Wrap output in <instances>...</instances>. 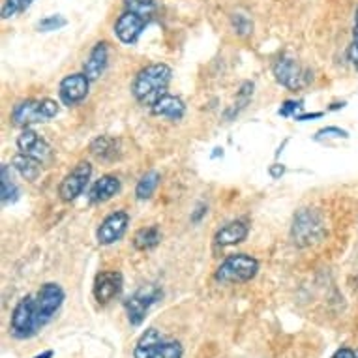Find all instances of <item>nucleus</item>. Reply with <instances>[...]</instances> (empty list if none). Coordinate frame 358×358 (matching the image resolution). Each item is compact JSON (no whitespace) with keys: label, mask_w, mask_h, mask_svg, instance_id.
<instances>
[{"label":"nucleus","mask_w":358,"mask_h":358,"mask_svg":"<svg viewBox=\"0 0 358 358\" xmlns=\"http://www.w3.org/2000/svg\"><path fill=\"white\" fill-rule=\"evenodd\" d=\"M162 241V233L156 225H150V227H143L136 233L134 236V246L141 252H147V250H152L156 248Z\"/></svg>","instance_id":"22"},{"label":"nucleus","mask_w":358,"mask_h":358,"mask_svg":"<svg viewBox=\"0 0 358 358\" xmlns=\"http://www.w3.org/2000/svg\"><path fill=\"white\" fill-rule=\"evenodd\" d=\"M173 71L167 64H150L143 68L134 79L131 92L136 100L143 106L152 107L156 101L165 94V88L169 87Z\"/></svg>","instance_id":"1"},{"label":"nucleus","mask_w":358,"mask_h":358,"mask_svg":"<svg viewBox=\"0 0 358 358\" xmlns=\"http://www.w3.org/2000/svg\"><path fill=\"white\" fill-rule=\"evenodd\" d=\"M90 176H92V165L88 164V162L77 164L76 169L71 171V173H68V175L64 176V180L60 182V199L66 201V203L76 201L77 197L83 194V189L87 188Z\"/></svg>","instance_id":"10"},{"label":"nucleus","mask_w":358,"mask_h":358,"mask_svg":"<svg viewBox=\"0 0 358 358\" xmlns=\"http://www.w3.org/2000/svg\"><path fill=\"white\" fill-rule=\"evenodd\" d=\"M299 111H302V101H285V103H283L282 107H280V115H282V117H293L294 115V118L299 117Z\"/></svg>","instance_id":"30"},{"label":"nucleus","mask_w":358,"mask_h":358,"mask_svg":"<svg viewBox=\"0 0 358 358\" xmlns=\"http://www.w3.org/2000/svg\"><path fill=\"white\" fill-rule=\"evenodd\" d=\"M233 27H235L236 34H241V36L250 34V32H252V23H250V19H248L246 15H241V13L233 17Z\"/></svg>","instance_id":"29"},{"label":"nucleus","mask_w":358,"mask_h":358,"mask_svg":"<svg viewBox=\"0 0 358 358\" xmlns=\"http://www.w3.org/2000/svg\"><path fill=\"white\" fill-rule=\"evenodd\" d=\"M34 296L38 319H40L41 329H43L45 324L51 323V319L59 313V310L64 304V291L59 283H43Z\"/></svg>","instance_id":"7"},{"label":"nucleus","mask_w":358,"mask_h":358,"mask_svg":"<svg viewBox=\"0 0 358 358\" xmlns=\"http://www.w3.org/2000/svg\"><path fill=\"white\" fill-rule=\"evenodd\" d=\"M94 299L98 304H107L113 299H117L122 291V274L117 271L101 272L96 276L94 282Z\"/></svg>","instance_id":"15"},{"label":"nucleus","mask_w":358,"mask_h":358,"mask_svg":"<svg viewBox=\"0 0 358 358\" xmlns=\"http://www.w3.org/2000/svg\"><path fill=\"white\" fill-rule=\"evenodd\" d=\"M182 355L180 341L167 340L156 329L145 330L134 347V358H182Z\"/></svg>","instance_id":"2"},{"label":"nucleus","mask_w":358,"mask_h":358,"mask_svg":"<svg viewBox=\"0 0 358 358\" xmlns=\"http://www.w3.org/2000/svg\"><path fill=\"white\" fill-rule=\"evenodd\" d=\"M259 263L257 259L246 253L229 255L216 271V282L220 283H246L257 276Z\"/></svg>","instance_id":"4"},{"label":"nucleus","mask_w":358,"mask_h":358,"mask_svg":"<svg viewBox=\"0 0 358 358\" xmlns=\"http://www.w3.org/2000/svg\"><path fill=\"white\" fill-rule=\"evenodd\" d=\"M41 330L38 310H36V296L27 294L19 300L10 317V334L17 340H30Z\"/></svg>","instance_id":"3"},{"label":"nucleus","mask_w":358,"mask_h":358,"mask_svg":"<svg viewBox=\"0 0 358 358\" xmlns=\"http://www.w3.org/2000/svg\"><path fill=\"white\" fill-rule=\"evenodd\" d=\"M147 19H143L141 15H137L134 12H124L115 23V34L122 43L126 45H134L139 36L143 34V30L147 27Z\"/></svg>","instance_id":"13"},{"label":"nucleus","mask_w":358,"mask_h":358,"mask_svg":"<svg viewBox=\"0 0 358 358\" xmlns=\"http://www.w3.org/2000/svg\"><path fill=\"white\" fill-rule=\"evenodd\" d=\"M19 189L17 186L12 182L10 178V167L8 165H2V171H0V197H2V203L4 205H10L13 201L17 199Z\"/></svg>","instance_id":"23"},{"label":"nucleus","mask_w":358,"mask_h":358,"mask_svg":"<svg viewBox=\"0 0 358 358\" xmlns=\"http://www.w3.org/2000/svg\"><path fill=\"white\" fill-rule=\"evenodd\" d=\"M248 236V225L244 222H231L225 227L216 233V244L217 246H235L246 241Z\"/></svg>","instance_id":"19"},{"label":"nucleus","mask_w":358,"mask_h":358,"mask_svg":"<svg viewBox=\"0 0 358 358\" xmlns=\"http://www.w3.org/2000/svg\"><path fill=\"white\" fill-rule=\"evenodd\" d=\"M283 173H285V167H283V165L276 164V165H272V167H271L272 178H280V176H282Z\"/></svg>","instance_id":"33"},{"label":"nucleus","mask_w":358,"mask_h":358,"mask_svg":"<svg viewBox=\"0 0 358 358\" xmlns=\"http://www.w3.org/2000/svg\"><path fill=\"white\" fill-rule=\"evenodd\" d=\"M30 4H32V0H4V4H2V17H15L17 13H23L24 10H29Z\"/></svg>","instance_id":"26"},{"label":"nucleus","mask_w":358,"mask_h":358,"mask_svg":"<svg viewBox=\"0 0 358 358\" xmlns=\"http://www.w3.org/2000/svg\"><path fill=\"white\" fill-rule=\"evenodd\" d=\"M88 79L85 73H71V76L64 77L60 81L59 87V96L64 106H77L79 101H83L88 94Z\"/></svg>","instance_id":"12"},{"label":"nucleus","mask_w":358,"mask_h":358,"mask_svg":"<svg viewBox=\"0 0 358 358\" xmlns=\"http://www.w3.org/2000/svg\"><path fill=\"white\" fill-rule=\"evenodd\" d=\"M293 241L296 246L304 248L311 246L323 236V223L321 217L310 208H302V210L294 216L293 229H291Z\"/></svg>","instance_id":"6"},{"label":"nucleus","mask_w":358,"mask_h":358,"mask_svg":"<svg viewBox=\"0 0 358 358\" xmlns=\"http://www.w3.org/2000/svg\"><path fill=\"white\" fill-rule=\"evenodd\" d=\"M355 358H358V351H357V357H355Z\"/></svg>","instance_id":"38"},{"label":"nucleus","mask_w":358,"mask_h":358,"mask_svg":"<svg viewBox=\"0 0 358 358\" xmlns=\"http://www.w3.org/2000/svg\"><path fill=\"white\" fill-rule=\"evenodd\" d=\"M162 299V291L154 285L139 289L136 294H131L126 302H124V310L128 315V321L131 327H139L147 317V311L152 308L158 300Z\"/></svg>","instance_id":"8"},{"label":"nucleus","mask_w":358,"mask_h":358,"mask_svg":"<svg viewBox=\"0 0 358 358\" xmlns=\"http://www.w3.org/2000/svg\"><path fill=\"white\" fill-rule=\"evenodd\" d=\"M330 137H336V139H347V137H349V134H347L345 129L330 126V128L319 129L317 136H315V139H317V141H323V139H330Z\"/></svg>","instance_id":"28"},{"label":"nucleus","mask_w":358,"mask_h":358,"mask_svg":"<svg viewBox=\"0 0 358 358\" xmlns=\"http://www.w3.org/2000/svg\"><path fill=\"white\" fill-rule=\"evenodd\" d=\"M150 109H152V113L156 117H165L171 118V120H180V118L184 117V113H186L184 101L180 100V98H176V96L171 94L162 96Z\"/></svg>","instance_id":"18"},{"label":"nucleus","mask_w":358,"mask_h":358,"mask_svg":"<svg viewBox=\"0 0 358 358\" xmlns=\"http://www.w3.org/2000/svg\"><path fill=\"white\" fill-rule=\"evenodd\" d=\"M321 117H323V113H306V115H299L296 120L304 122V120H310V118H321Z\"/></svg>","instance_id":"34"},{"label":"nucleus","mask_w":358,"mask_h":358,"mask_svg":"<svg viewBox=\"0 0 358 358\" xmlns=\"http://www.w3.org/2000/svg\"><path fill=\"white\" fill-rule=\"evenodd\" d=\"M107 60H109V48H107L106 41H100L96 43L94 49L88 55L87 64H85V76L90 79V81H98L101 77V73L106 71Z\"/></svg>","instance_id":"16"},{"label":"nucleus","mask_w":358,"mask_h":358,"mask_svg":"<svg viewBox=\"0 0 358 358\" xmlns=\"http://www.w3.org/2000/svg\"><path fill=\"white\" fill-rule=\"evenodd\" d=\"M118 192H120V180L117 176L106 175L101 176L100 180H96L94 186L90 188L88 199L90 203H106V201L113 199Z\"/></svg>","instance_id":"17"},{"label":"nucleus","mask_w":358,"mask_h":358,"mask_svg":"<svg viewBox=\"0 0 358 358\" xmlns=\"http://www.w3.org/2000/svg\"><path fill=\"white\" fill-rule=\"evenodd\" d=\"M66 23L68 21L62 15H48L38 23V30L40 32H53V30H60L62 27H66Z\"/></svg>","instance_id":"27"},{"label":"nucleus","mask_w":358,"mask_h":358,"mask_svg":"<svg viewBox=\"0 0 358 358\" xmlns=\"http://www.w3.org/2000/svg\"><path fill=\"white\" fill-rule=\"evenodd\" d=\"M12 165L13 169L17 171L23 178H27L29 182H34L36 178L40 176L41 165L43 164H40L38 159L30 158L27 154H17V156H13L12 158Z\"/></svg>","instance_id":"20"},{"label":"nucleus","mask_w":358,"mask_h":358,"mask_svg":"<svg viewBox=\"0 0 358 358\" xmlns=\"http://www.w3.org/2000/svg\"><path fill=\"white\" fill-rule=\"evenodd\" d=\"M57 113H59V106L51 98H45V100H27L13 107L12 122L15 126H21V128H29L30 124L51 120L53 117H57Z\"/></svg>","instance_id":"5"},{"label":"nucleus","mask_w":358,"mask_h":358,"mask_svg":"<svg viewBox=\"0 0 358 358\" xmlns=\"http://www.w3.org/2000/svg\"><path fill=\"white\" fill-rule=\"evenodd\" d=\"M124 6H126V12L137 13L147 21H150L154 17V13H156V2L154 0H124Z\"/></svg>","instance_id":"25"},{"label":"nucleus","mask_w":358,"mask_h":358,"mask_svg":"<svg viewBox=\"0 0 358 358\" xmlns=\"http://www.w3.org/2000/svg\"><path fill=\"white\" fill-rule=\"evenodd\" d=\"M17 148L21 150V154H27L30 158L38 159L40 164H48L53 158L51 147L36 134L34 129L30 128H24L21 136L17 137Z\"/></svg>","instance_id":"11"},{"label":"nucleus","mask_w":358,"mask_h":358,"mask_svg":"<svg viewBox=\"0 0 358 358\" xmlns=\"http://www.w3.org/2000/svg\"><path fill=\"white\" fill-rule=\"evenodd\" d=\"M352 34H355V40L358 41V10H357V15H355V30H352Z\"/></svg>","instance_id":"36"},{"label":"nucleus","mask_w":358,"mask_h":358,"mask_svg":"<svg viewBox=\"0 0 358 358\" xmlns=\"http://www.w3.org/2000/svg\"><path fill=\"white\" fill-rule=\"evenodd\" d=\"M274 77L282 87L289 90H300L311 81L310 71L304 70L302 66L291 57H280L274 64Z\"/></svg>","instance_id":"9"},{"label":"nucleus","mask_w":358,"mask_h":358,"mask_svg":"<svg viewBox=\"0 0 358 358\" xmlns=\"http://www.w3.org/2000/svg\"><path fill=\"white\" fill-rule=\"evenodd\" d=\"M347 57L351 60V64L355 66V70H358V41L355 40L347 49Z\"/></svg>","instance_id":"31"},{"label":"nucleus","mask_w":358,"mask_h":358,"mask_svg":"<svg viewBox=\"0 0 358 358\" xmlns=\"http://www.w3.org/2000/svg\"><path fill=\"white\" fill-rule=\"evenodd\" d=\"M90 152L92 156H96L98 159H115L118 156V141L117 139H113V137L107 136H100L98 139L92 141L90 145Z\"/></svg>","instance_id":"21"},{"label":"nucleus","mask_w":358,"mask_h":358,"mask_svg":"<svg viewBox=\"0 0 358 358\" xmlns=\"http://www.w3.org/2000/svg\"><path fill=\"white\" fill-rule=\"evenodd\" d=\"M205 214H206V206H199V208H197V212H195L194 216H192V222H199L201 216H205Z\"/></svg>","instance_id":"35"},{"label":"nucleus","mask_w":358,"mask_h":358,"mask_svg":"<svg viewBox=\"0 0 358 358\" xmlns=\"http://www.w3.org/2000/svg\"><path fill=\"white\" fill-rule=\"evenodd\" d=\"M129 217L124 210H117L109 214V216L101 222V225L98 227V242L103 244V246H109L113 242L120 241L128 229Z\"/></svg>","instance_id":"14"},{"label":"nucleus","mask_w":358,"mask_h":358,"mask_svg":"<svg viewBox=\"0 0 358 358\" xmlns=\"http://www.w3.org/2000/svg\"><path fill=\"white\" fill-rule=\"evenodd\" d=\"M55 352L53 351H45V352H41V355H36L34 358H53Z\"/></svg>","instance_id":"37"},{"label":"nucleus","mask_w":358,"mask_h":358,"mask_svg":"<svg viewBox=\"0 0 358 358\" xmlns=\"http://www.w3.org/2000/svg\"><path fill=\"white\" fill-rule=\"evenodd\" d=\"M159 184V173H156V171H148L147 175L141 176V180L137 182V188H136V195L137 199H150L152 197V194L156 192V188H158Z\"/></svg>","instance_id":"24"},{"label":"nucleus","mask_w":358,"mask_h":358,"mask_svg":"<svg viewBox=\"0 0 358 358\" xmlns=\"http://www.w3.org/2000/svg\"><path fill=\"white\" fill-rule=\"evenodd\" d=\"M357 357V352L352 351V349H349V347H341V349H338V351L332 355V358H355Z\"/></svg>","instance_id":"32"}]
</instances>
